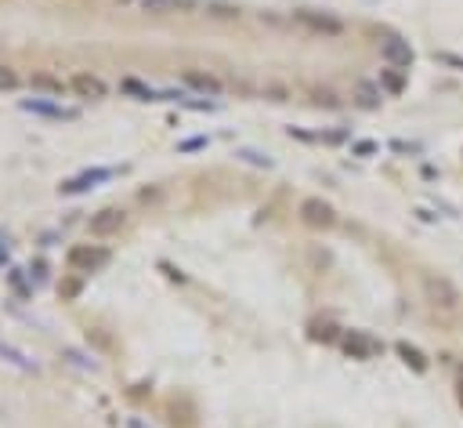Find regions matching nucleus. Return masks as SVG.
I'll return each instance as SVG.
<instances>
[{"label": "nucleus", "mask_w": 463, "mask_h": 428, "mask_svg": "<svg viewBox=\"0 0 463 428\" xmlns=\"http://www.w3.org/2000/svg\"><path fill=\"white\" fill-rule=\"evenodd\" d=\"M377 84L384 87V95H388V98H402L405 87H409V69H398V66H388V62H384Z\"/></svg>", "instance_id": "1a4fd4ad"}, {"label": "nucleus", "mask_w": 463, "mask_h": 428, "mask_svg": "<svg viewBox=\"0 0 463 428\" xmlns=\"http://www.w3.org/2000/svg\"><path fill=\"white\" fill-rule=\"evenodd\" d=\"M105 178H112V171H109V167L87 171V174H80V178H69L66 185H62V193H84V189H91L95 182H105Z\"/></svg>", "instance_id": "4468645a"}, {"label": "nucleus", "mask_w": 463, "mask_h": 428, "mask_svg": "<svg viewBox=\"0 0 463 428\" xmlns=\"http://www.w3.org/2000/svg\"><path fill=\"white\" fill-rule=\"evenodd\" d=\"M395 352H398V359H402L413 374H427V370H431L427 356H423V352H420L416 345H409V342H395Z\"/></svg>", "instance_id": "f8f14e48"}, {"label": "nucleus", "mask_w": 463, "mask_h": 428, "mask_svg": "<svg viewBox=\"0 0 463 428\" xmlns=\"http://www.w3.org/2000/svg\"><path fill=\"white\" fill-rule=\"evenodd\" d=\"M69 87H73L80 98H91V102L105 98V84H101L98 77H91V73H73V77H69Z\"/></svg>", "instance_id": "9b49d317"}, {"label": "nucleus", "mask_w": 463, "mask_h": 428, "mask_svg": "<svg viewBox=\"0 0 463 428\" xmlns=\"http://www.w3.org/2000/svg\"><path fill=\"white\" fill-rule=\"evenodd\" d=\"M0 363H11V367H18V370H36V363L25 359V352H18L15 345H8V342H0Z\"/></svg>", "instance_id": "dca6fc26"}, {"label": "nucleus", "mask_w": 463, "mask_h": 428, "mask_svg": "<svg viewBox=\"0 0 463 428\" xmlns=\"http://www.w3.org/2000/svg\"><path fill=\"white\" fill-rule=\"evenodd\" d=\"M239 156L247 160V163H257V167H272V160H268V156H261V153H250V149H242Z\"/></svg>", "instance_id": "4be33fe9"}, {"label": "nucleus", "mask_w": 463, "mask_h": 428, "mask_svg": "<svg viewBox=\"0 0 463 428\" xmlns=\"http://www.w3.org/2000/svg\"><path fill=\"white\" fill-rule=\"evenodd\" d=\"M340 334H344V331H337L333 323H312V326H308V337H312V342H323V345L340 342Z\"/></svg>", "instance_id": "a211bd4d"}, {"label": "nucleus", "mask_w": 463, "mask_h": 428, "mask_svg": "<svg viewBox=\"0 0 463 428\" xmlns=\"http://www.w3.org/2000/svg\"><path fill=\"white\" fill-rule=\"evenodd\" d=\"M380 55H384L388 66H398V69H409V66H413V58H416L413 44H409L405 36H398V33H388L380 40Z\"/></svg>", "instance_id": "423d86ee"}, {"label": "nucleus", "mask_w": 463, "mask_h": 428, "mask_svg": "<svg viewBox=\"0 0 463 428\" xmlns=\"http://www.w3.org/2000/svg\"><path fill=\"white\" fill-rule=\"evenodd\" d=\"M373 149H377V145H373V142H358V145H355V153H362V156H369V153H373Z\"/></svg>", "instance_id": "5701e85b"}, {"label": "nucleus", "mask_w": 463, "mask_h": 428, "mask_svg": "<svg viewBox=\"0 0 463 428\" xmlns=\"http://www.w3.org/2000/svg\"><path fill=\"white\" fill-rule=\"evenodd\" d=\"M340 348H344V356H351V359H358V363L377 359L380 352H384V345H380L373 334H366V331H344V334H340Z\"/></svg>", "instance_id": "20e7f679"}, {"label": "nucleus", "mask_w": 463, "mask_h": 428, "mask_svg": "<svg viewBox=\"0 0 463 428\" xmlns=\"http://www.w3.org/2000/svg\"><path fill=\"white\" fill-rule=\"evenodd\" d=\"M131 428H145V425H141V421H131Z\"/></svg>", "instance_id": "393cba45"}, {"label": "nucleus", "mask_w": 463, "mask_h": 428, "mask_svg": "<svg viewBox=\"0 0 463 428\" xmlns=\"http://www.w3.org/2000/svg\"><path fill=\"white\" fill-rule=\"evenodd\" d=\"M15 87H18V73L0 66V91H15Z\"/></svg>", "instance_id": "412c9836"}, {"label": "nucleus", "mask_w": 463, "mask_h": 428, "mask_svg": "<svg viewBox=\"0 0 463 428\" xmlns=\"http://www.w3.org/2000/svg\"><path fill=\"white\" fill-rule=\"evenodd\" d=\"M420 287H423V301H427V309L438 320H456L460 312H463V294H460V287L449 280V276L427 272L420 280Z\"/></svg>", "instance_id": "f257e3e1"}, {"label": "nucleus", "mask_w": 463, "mask_h": 428, "mask_svg": "<svg viewBox=\"0 0 463 428\" xmlns=\"http://www.w3.org/2000/svg\"><path fill=\"white\" fill-rule=\"evenodd\" d=\"M456 396H460V407H463V381H456Z\"/></svg>", "instance_id": "b1692460"}, {"label": "nucleus", "mask_w": 463, "mask_h": 428, "mask_svg": "<svg viewBox=\"0 0 463 428\" xmlns=\"http://www.w3.org/2000/svg\"><path fill=\"white\" fill-rule=\"evenodd\" d=\"M66 261H69V269H76V272H95V269H101L109 261V250L95 247V243H76V247H69Z\"/></svg>", "instance_id": "39448f33"}, {"label": "nucleus", "mask_w": 463, "mask_h": 428, "mask_svg": "<svg viewBox=\"0 0 463 428\" xmlns=\"http://www.w3.org/2000/svg\"><path fill=\"white\" fill-rule=\"evenodd\" d=\"M29 84H33V91H47V95H62V87H66L55 73H33Z\"/></svg>", "instance_id": "f3484780"}, {"label": "nucleus", "mask_w": 463, "mask_h": 428, "mask_svg": "<svg viewBox=\"0 0 463 428\" xmlns=\"http://www.w3.org/2000/svg\"><path fill=\"white\" fill-rule=\"evenodd\" d=\"M431 58L438 62V66H445V69H456V73H463V55H456V51H445V47H434V51H431Z\"/></svg>", "instance_id": "6ab92c4d"}, {"label": "nucleus", "mask_w": 463, "mask_h": 428, "mask_svg": "<svg viewBox=\"0 0 463 428\" xmlns=\"http://www.w3.org/2000/svg\"><path fill=\"white\" fill-rule=\"evenodd\" d=\"M182 80L192 87V91H199V95H221V80L214 77V73H203V69H185L182 73Z\"/></svg>", "instance_id": "9d476101"}, {"label": "nucleus", "mask_w": 463, "mask_h": 428, "mask_svg": "<svg viewBox=\"0 0 463 428\" xmlns=\"http://www.w3.org/2000/svg\"><path fill=\"white\" fill-rule=\"evenodd\" d=\"M293 22H297L304 33L323 36V40H337V36L347 33L344 19H337L333 11H318V8H297V11H293Z\"/></svg>", "instance_id": "f03ea898"}, {"label": "nucleus", "mask_w": 463, "mask_h": 428, "mask_svg": "<svg viewBox=\"0 0 463 428\" xmlns=\"http://www.w3.org/2000/svg\"><path fill=\"white\" fill-rule=\"evenodd\" d=\"M123 225H127V214L120 207H105V211L91 214V236H112V233H120Z\"/></svg>", "instance_id": "0eeeda50"}, {"label": "nucleus", "mask_w": 463, "mask_h": 428, "mask_svg": "<svg viewBox=\"0 0 463 428\" xmlns=\"http://www.w3.org/2000/svg\"><path fill=\"white\" fill-rule=\"evenodd\" d=\"M149 15H174V11H192L196 0H141Z\"/></svg>", "instance_id": "ddd939ff"}, {"label": "nucleus", "mask_w": 463, "mask_h": 428, "mask_svg": "<svg viewBox=\"0 0 463 428\" xmlns=\"http://www.w3.org/2000/svg\"><path fill=\"white\" fill-rule=\"evenodd\" d=\"M22 109L44 112V117H51V120H76V117H80L76 109H62V106H47V102H22Z\"/></svg>", "instance_id": "2eb2a0df"}, {"label": "nucleus", "mask_w": 463, "mask_h": 428, "mask_svg": "<svg viewBox=\"0 0 463 428\" xmlns=\"http://www.w3.org/2000/svg\"><path fill=\"white\" fill-rule=\"evenodd\" d=\"M351 98H355V106L358 109H366V112H377L380 106H384V87L380 84H373V80H358L355 84V91H351Z\"/></svg>", "instance_id": "6e6552de"}, {"label": "nucleus", "mask_w": 463, "mask_h": 428, "mask_svg": "<svg viewBox=\"0 0 463 428\" xmlns=\"http://www.w3.org/2000/svg\"><path fill=\"white\" fill-rule=\"evenodd\" d=\"M123 91H131V95H138V98H145V102H156V91H152V87H145V84H141V80H127L123 84Z\"/></svg>", "instance_id": "aec40b11"}, {"label": "nucleus", "mask_w": 463, "mask_h": 428, "mask_svg": "<svg viewBox=\"0 0 463 428\" xmlns=\"http://www.w3.org/2000/svg\"><path fill=\"white\" fill-rule=\"evenodd\" d=\"M301 222L308 229H318V233H329L333 225H337V207L329 204L323 196H308L301 200Z\"/></svg>", "instance_id": "7ed1b4c3"}, {"label": "nucleus", "mask_w": 463, "mask_h": 428, "mask_svg": "<svg viewBox=\"0 0 463 428\" xmlns=\"http://www.w3.org/2000/svg\"><path fill=\"white\" fill-rule=\"evenodd\" d=\"M460 381H463V370H460Z\"/></svg>", "instance_id": "a878e982"}]
</instances>
